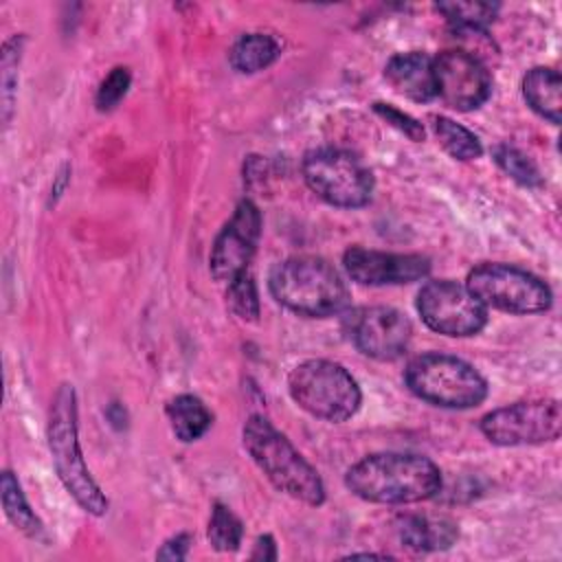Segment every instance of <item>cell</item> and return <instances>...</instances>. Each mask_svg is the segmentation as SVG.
I'll list each match as a JSON object with an SVG mask.
<instances>
[{"instance_id": "obj_27", "label": "cell", "mask_w": 562, "mask_h": 562, "mask_svg": "<svg viewBox=\"0 0 562 562\" xmlns=\"http://www.w3.org/2000/svg\"><path fill=\"white\" fill-rule=\"evenodd\" d=\"M130 70L123 68V66H116L112 68V72L101 81L99 90H97V110L101 112H110L119 105V101L127 94V88H130Z\"/></svg>"}, {"instance_id": "obj_19", "label": "cell", "mask_w": 562, "mask_h": 562, "mask_svg": "<svg viewBox=\"0 0 562 562\" xmlns=\"http://www.w3.org/2000/svg\"><path fill=\"white\" fill-rule=\"evenodd\" d=\"M279 53H281V46L272 35L246 33L233 44L228 57L235 70L250 75L268 68L279 57Z\"/></svg>"}, {"instance_id": "obj_10", "label": "cell", "mask_w": 562, "mask_h": 562, "mask_svg": "<svg viewBox=\"0 0 562 562\" xmlns=\"http://www.w3.org/2000/svg\"><path fill=\"white\" fill-rule=\"evenodd\" d=\"M417 312L432 331L452 338L474 336L487 323V307L465 285L450 279L422 285Z\"/></svg>"}, {"instance_id": "obj_30", "label": "cell", "mask_w": 562, "mask_h": 562, "mask_svg": "<svg viewBox=\"0 0 562 562\" xmlns=\"http://www.w3.org/2000/svg\"><path fill=\"white\" fill-rule=\"evenodd\" d=\"M252 560H277V544H274V538L272 536H259L255 540V549L250 553Z\"/></svg>"}, {"instance_id": "obj_14", "label": "cell", "mask_w": 562, "mask_h": 562, "mask_svg": "<svg viewBox=\"0 0 562 562\" xmlns=\"http://www.w3.org/2000/svg\"><path fill=\"white\" fill-rule=\"evenodd\" d=\"M347 274L362 285H402L413 283L430 272V259L413 252H382L351 246L342 255Z\"/></svg>"}, {"instance_id": "obj_21", "label": "cell", "mask_w": 562, "mask_h": 562, "mask_svg": "<svg viewBox=\"0 0 562 562\" xmlns=\"http://www.w3.org/2000/svg\"><path fill=\"white\" fill-rule=\"evenodd\" d=\"M432 132L439 145L457 160H474L483 154L481 140L468 127L448 116H432Z\"/></svg>"}, {"instance_id": "obj_2", "label": "cell", "mask_w": 562, "mask_h": 562, "mask_svg": "<svg viewBox=\"0 0 562 562\" xmlns=\"http://www.w3.org/2000/svg\"><path fill=\"white\" fill-rule=\"evenodd\" d=\"M241 441L250 459L279 492L312 507L325 503L323 479L270 419L250 415L241 428Z\"/></svg>"}, {"instance_id": "obj_17", "label": "cell", "mask_w": 562, "mask_h": 562, "mask_svg": "<svg viewBox=\"0 0 562 562\" xmlns=\"http://www.w3.org/2000/svg\"><path fill=\"white\" fill-rule=\"evenodd\" d=\"M522 97L527 105L553 125L560 123L562 110V79L558 70L536 66L522 77Z\"/></svg>"}, {"instance_id": "obj_13", "label": "cell", "mask_w": 562, "mask_h": 562, "mask_svg": "<svg viewBox=\"0 0 562 562\" xmlns=\"http://www.w3.org/2000/svg\"><path fill=\"white\" fill-rule=\"evenodd\" d=\"M261 235V213L255 202L241 200L233 217L224 224L213 241L209 268L215 281L231 283L235 277L248 272V263L257 250Z\"/></svg>"}, {"instance_id": "obj_18", "label": "cell", "mask_w": 562, "mask_h": 562, "mask_svg": "<svg viewBox=\"0 0 562 562\" xmlns=\"http://www.w3.org/2000/svg\"><path fill=\"white\" fill-rule=\"evenodd\" d=\"M165 413L173 435L184 443L200 439L213 424L211 411L204 406L200 397L191 393H182L169 400Z\"/></svg>"}, {"instance_id": "obj_15", "label": "cell", "mask_w": 562, "mask_h": 562, "mask_svg": "<svg viewBox=\"0 0 562 562\" xmlns=\"http://www.w3.org/2000/svg\"><path fill=\"white\" fill-rule=\"evenodd\" d=\"M384 77L391 88L417 103H426L437 97L432 57L419 50L397 53L384 66Z\"/></svg>"}, {"instance_id": "obj_16", "label": "cell", "mask_w": 562, "mask_h": 562, "mask_svg": "<svg viewBox=\"0 0 562 562\" xmlns=\"http://www.w3.org/2000/svg\"><path fill=\"white\" fill-rule=\"evenodd\" d=\"M400 540L411 551H437L448 549L459 531L457 525L448 518H430V516H404L397 527Z\"/></svg>"}, {"instance_id": "obj_29", "label": "cell", "mask_w": 562, "mask_h": 562, "mask_svg": "<svg viewBox=\"0 0 562 562\" xmlns=\"http://www.w3.org/2000/svg\"><path fill=\"white\" fill-rule=\"evenodd\" d=\"M189 547H191V536L189 533H176L169 540H165V544L156 551V558H160V560H184L189 555Z\"/></svg>"}, {"instance_id": "obj_24", "label": "cell", "mask_w": 562, "mask_h": 562, "mask_svg": "<svg viewBox=\"0 0 562 562\" xmlns=\"http://www.w3.org/2000/svg\"><path fill=\"white\" fill-rule=\"evenodd\" d=\"M435 9L448 18L452 29H483L485 24H490L496 18L501 7L496 2H461V0H457V2H439V4H435Z\"/></svg>"}, {"instance_id": "obj_1", "label": "cell", "mask_w": 562, "mask_h": 562, "mask_svg": "<svg viewBox=\"0 0 562 562\" xmlns=\"http://www.w3.org/2000/svg\"><path fill=\"white\" fill-rule=\"evenodd\" d=\"M345 485L351 494L369 503L406 505L437 496L441 472L422 454L375 452L347 470Z\"/></svg>"}, {"instance_id": "obj_25", "label": "cell", "mask_w": 562, "mask_h": 562, "mask_svg": "<svg viewBox=\"0 0 562 562\" xmlns=\"http://www.w3.org/2000/svg\"><path fill=\"white\" fill-rule=\"evenodd\" d=\"M494 160L496 165L518 184L522 187H542V176L533 160H529L520 149L512 145H498L494 147Z\"/></svg>"}, {"instance_id": "obj_22", "label": "cell", "mask_w": 562, "mask_h": 562, "mask_svg": "<svg viewBox=\"0 0 562 562\" xmlns=\"http://www.w3.org/2000/svg\"><path fill=\"white\" fill-rule=\"evenodd\" d=\"M24 50V35H13L4 42L0 55V94H2V125L9 127L15 105L18 88V68Z\"/></svg>"}, {"instance_id": "obj_11", "label": "cell", "mask_w": 562, "mask_h": 562, "mask_svg": "<svg viewBox=\"0 0 562 562\" xmlns=\"http://www.w3.org/2000/svg\"><path fill=\"white\" fill-rule=\"evenodd\" d=\"M435 92L457 112H470L483 105L492 92L487 66L461 48H450L432 57Z\"/></svg>"}, {"instance_id": "obj_5", "label": "cell", "mask_w": 562, "mask_h": 562, "mask_svg": "<svg viewBox=\"0 0 562 562\" xmlns=\"http://www.w3.org/2000/svg\"><path fill=\"white\" fill-rule=\"evenodd\" d=\"M404 380L411 393L441 408H472L487 397V382L470 362L439 351L415 356Z\"/></svg>"}, {"instance_id": "obj_28", "label": "cell", "mask_w": 562, "mask_h": 562, "mask_svg": "<svg viewBox=\"0 0 562 562\" xmlns=\"http://www.w3.org/2000/svg\"><path fill=\"white\" fill-rule=\"evenodd\" d=\"M373 110H375V114L378 116H382L389 125H393L395 130H400L404 136H408L411 140H424V125L417 121V119H413L411 114H406V112H402V110H397L395 105H391V103H382V101H378V103H373Z\"/></svg>"}, {"instance_id": "obj_26", "label": "cell", "mask_w": 562, "mask_h": 562, "mask_svg": "<svg viewBox=\"0 0 562 562\" xmlns=\"http://www.w3.org/2000/svg\"><path fill=\"white\" fill-rule=\"evenodd\" d=\"M226 305L241 321H257L259 316V292L250 272L235 277L226 283Z\"/></svg>"}, {"instance_id": "obj_7", "label": "cell", "mask_w": 562, "mask_h": 562, "mask_svg": "<svg viewBox=\"0 0 562 562\" xmlns=\"http://www.w3.org/2000/svg\"><path fill=\"white\" fill-rule=\"evenodd\" d=\"M305 184L327 204L340 209H358L371 200L373 176L349 151L321 147L305 154L303 165Z\"/></svg>"}, {"instance_id": "obj_6", "label": "cell", "mask_w": 562, "mask_h": 562, "mask_svg": "<svg viewBox=\"0 0 562 562\" xmlns=\"http://www.w3.org/2000/svg\"><path fill=\"white\" fill-rule=\"evenodd\" d=\"M288 391L305 413L334 424L353 417L362 402L353 375L342 364L323 358L296 364L288 378Z\"/></svg>"}, {"instance_id": "obj_4", "label": "cell", "mask_w": 562, "mask_h": 562, "mask_svg": "<svg viewBox=\"0 0 562 562\" xmlns=\"http://www.w3.org/2000/svg\"><path fill=\"white\" fill-rule=\"evenodd\" d=\"M268 285L277 303L301 316L323 318L349 305V290L342 277L323 257L301 255L277 263Z\"/></svg>"}, {"instance_id": "obj_3", "label": "cell", "mask_w": 562, "mask_h": 562, "mask_svg": "<svg viewBox=\"0 0 562 562\" xmlns=\"http://www.w3.org/2000/svg\"><path fill=\"white\" fill-rule=\"evenodd\" d=\"M46 441L57 476L68 494L83 512L103 516L108 512V498L92 479L79 446L77 395L72 384H61L53 395L46 422Z\"/></svg>"}, {"instance_id": "obj_12", "label": "cell", "mask_w": 562, "mask_h": 562, "mask_svg": "<svg viewBox=\"0 0 562 562\" xmlns=\"http://www.w3.org/2000/svg\"><path fill=\"white\" fill-rule=\"evenodd\" d=\"M347 334L358 351L375 360L400 358L413 338L406 314L386 305L358 307L347 321Z\"/></svg>"}, {"instance_id": "obj_9", "label": "cell", "mask_w": 562, "mask_h": 562, "mask_svg": "<svg viewBox=\"0 0 562 562\" xmlns=\"http://www.w3.org/2000/svg\"><path fill=\"white\" fill-rule=\"evenodd\" d=\"M479 428L496 446L547 443L562 432V408L558 400L514 402L483 415Z\"/></svg>"}, {"instance_id": "obj_20", "label": "cell", "mask_w": 562, "mask_h": 562, "mask_svg": "<svg viewBox=\"0 0 562 562\" xmlns=\"http://www.w3.org/2000/svg\"><path fill=\"white\" fill-rule=\"evenodd\" d=\"M0 496H2V507H4V514L7 518L11 520V525L15 529H20L24 536L33 538V540H40L44 538V525L42 520L35 516V512L31 509L22 487H20V481L15 479L13 472L4 470L2 472V479H0Z\"/></svg>"}, {"instance_id": "obj_8", "label": "cell", "mask_w": 562, "mask_h": 562, "mask_svg": "<svg viewBox=\"0 0 562 562\" xmlns=\"http://www.w3.org/2000/svg\"><path fill=\"white\" fill-rule=\"evenodd\" d=\"M465 288L485 305L509 314H540L553 294L536 274L512 263H481L468 272Z\"/></svg>"}, {"instance_id": "obj_23", "label": "cell", "mask_w": 562, "mask_h": 562, "mask_svg": "<svg viewBox=\"0 0 562 562\" xmlns=\"http://www.w3.org/2000/svg\"><path fill=\"white\" fill-rule=\"evenodd\" d=\"M244 536V525L241 520L233 514L231 507L215 503L211 518H209V529L206 538L215 551H235L241 544Z\"/></svg>"}]
</instances>
